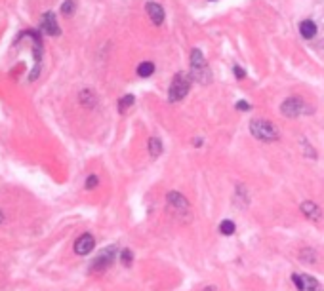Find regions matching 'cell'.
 <instances>
[{"label":"cell","instance_id":"cell-1","mask_svg":"<svg viewBox=\"0 0 324 291\" xmlns=\"http://www.w3.org/2000/svg\"><path fill=\"white\" fill-rule=\"evenodd\" d=\"M191 78L198 84H210L212 82V72H210V67L202 55L200 50L194 48L191 51Z\"/></svg>","mask_w":324,"mask_h":291},{"label":"cell","instance_id":"cell-2","mask_svg":"<svg viewBox=\"0 0 324 291\" xmlns=\"http://www.w3.org/2000/svg\"><path fill=\"white\" fill-rule=\"evenodd\" d=\"M250 134L261 141H277L279 139L277 126H273L269 120H263V118H254L250 122Z\"/></svg>","mask_w":324,"mask_h":291},{"label":"cell","instance_id":"cell-3","mask_svg":"<svg viewBox=\"0 0 324 291\" xmlns=\"http://www.w3.org/2000/svg\"><path fill=\"white\" fill-rule=\"evenodd\" d=\"M189 88H191V78L185 72H177L170 84V90H168V101L170 103L181 101L189 93Z\"/></svg>","mask_w":324,"mask_h":291},{"label":"cell","instance_id":"cell-4","mask_svg":"<svg viewBox=\"0 0 324 291\" xmlns=\"http://www.w3.org/2000/svg\"><path fill=\"white\" fill-rule=\"evenodd\" d=\"M281 111L282 114L288 116V118H298V116H302V114L311 112V109L307 107V103L303 101L302 97H288V99L282 103Z\"/></svg>","mask_w":324,"mask_h":291},{"label":"cell","instance_id":"cell-5","mask_svg":"<svg viewBox=\"0 0 324 291\" xmlns=\"http://www.w3.org/2000/svg\"><path fill=\"white\" fill-rule=\"evenodd\" d=\"M114 257H116V247L114 246L105 247V249L94 259V263H92L90 269L94 270V272H103V270H107L109 267L114 263Z\"/></svg>","mask_w":324,"mask_h":291},{"label":"cell","instance_id":"cell-6","mask_svg":"<svg viewBox=\"0 0 324 291\" xmlns=\"http://www.w3.org/2000/svg\"><path fill=\"white\" fill-rule=\"evenodd\" d=\"M292 282L296 284L298 291H324L321 282L315 276H309V274H294Z\"/></svg>","mask_w":324,"mask_h":291},{"label":"cell","instance_id":"cell-7","mask_svg":"<svg viewBox=\"0 0 324 291\" xmlns=\"http://www.w3.org/2000/svg\"><path fill=\"white\" fill-rule=\"evenodd\" d=\"M166 200H168V204L172 205L175 211H179V213H187V211L191 209V204H189V200H187L181 192H177V190L168 192V194H166Z\"/></svg>","mask_w":324,"mask_h":291},{"label":"cell","instance_id":"cell-8","mask_svg":"<svg viewBox=\"0 0 324 291\" xmlns=\"http://www.w3.org/2000/svg\"><path fill=\"white\" fill-rule=\"evenodd\" d=\"M94 246H95V238L86 232V234H82V236L76 238V242H75V253L76 255H88V253H92Z\"/></svg>","mask_w":324,"mask_h":291},{"label":"cell","instance_id":"cell-9","mask_svg":"<svg viewBox=\"0 0 324 291\" xmlns=\"http://www.w3.org/2000/svg\"><path fill=\"white\" fill-rule=\"evenodd\" d=\"M40 25H42V31L46 34H50V36H57L61 31H59V27H57V21H56V14L54 12H46L42 16V19H40Z\"/></svg>","mask_w":324,"mask_h":291},{"label":"cell","instance_id":"cell-10","mask_svg":"<svg viewBox=\"0 0 324 291\" xmlns=\"http://www.w3.org/2000/svg\"><path fill=\"white\" fill-rule=\"evenodd\" d=\"M302 213L307 217V219H311V221H321V217H323V209L315 204V202L307 200L302 204Z\"/></svg>","mask_w":324,"mask_h":291},{"label":"cell","instance_id":"cell-11","mask_svg":"<svg viewBox=\"0 0 324 291\" xmlns=\"http://www.w3.org/2000/svg\"><path fill=\"white\" fill-rule=\"evenodd\" d=\"M145 10H147V14H149V17H151V21L154 23V25H162V21H164V10H162L160 4L149 2V4L145 6Z\"/></svg>","mask_w":324,"mask_h":291},{"label":"cell","instance_id":"cell-12","mask_svg":"<svg viewBox=\"0 0 324 291\" xmlns=\"http://www.w3.org/2000/svg\"><path fill=\"white\" fill-rule=\"evenodd\" d=\"M300 33H302L303 38H315V34H317V25L311 21V19L302 21V25H300Z\"/></svg>","mask_w":324,"mask_h":291},{"label":"cell","instance_id":"cell-13","mask_svg":"<svg viewBox=\"0 0 324 291\" xmlns=\"http://www.w3.org/2000/svg\"><path fill=\"white\" fill-rule=\"evenodd\" d=\"M149 154L152 158H158L162 154V141L158 137H151L149 139Z\"/></svg>","mask_w":324,"mask_h":291},{"label":"cell","instance_id":"cell-14","mask_svg":"<svg viewBox=\"0 0 324 291\" xmlns=\"http://www.w3.org/2000/svg\"><path fill=\"white\" fill-rule=\"evenodd\" d=\"M152 72H154V65H152L151 61H143V63H139V67H137V74H139L141 78L151 76Z\"/></svg>","mask_w":324,"mask_h":291},{"label":"cell","instance_id":"cell-15","mask_svg":"<svg viewBox=\"0 0 324 291\" xmlns=\"http://www.w3.org/2000/svg\"><path fill=\"white\" fill-rule=\"evenodd\" d=\"M78 97H80L82 105H88V107H95V95H94V93H92L90 90H82Z\"/></svg>","mask_w":324,"mask_h":291},{"label":"cell","instance_id":"cell-16","mask_svg":"<svg viewBox=\"0 0 324 291\" xmlns=\"http://www.w3.org/2000/svg\"><path fill=\"white\" fill-rule=\"evenodd\" d=\"M235 223L233 221H229V219H225V221H221L219 224V232L221 234H225V236H231V234H235Z\"/></svg>","mask_w":324,"mask_h":291},{"label":"cell","instance_id":"cell-17","mask_svg":"<svg viewBox=\"0 0 324 291\" xmlns=\"http://www.w3.org/2000/svg\"><path fill=\"white\" fill-rule=\"evenodd\" d=\"M132 103H133V95H126V97H122V99L118 101V111L124 112L128 107H132Z\"/></svg>","mask_w":324,"mask_h":291},{"label":"cell","instance_id":"cell-18","mask_svg":"<svg viewBox=\"0 0 324 291\" xmlns=\"http://www.w3.org/2000/svg\"><path fill=\"white\" fill-rule=\"evenodd\" d=\"M120 261H122V265H124V267H130V265H132L133 255H132V251H130V249H124V251L120 253Z\"/></svg>","mask_w":324,"mask_h":291},{"label":"cell","instance_id":"cell-19","mask_svg":"<svg viewBox=\"0 0 324 291\" xmlns=\"http://www.w3.org/2000/svg\"><path fill=\"white\" fill-rule=\"evenodd\" d=\"M61 12H63L65 16H71L75 12V2L73 0H65L63 6H61Z\"/></svg>","mask_w":324,"mask_h":291},{"label":"cell","instance_id":"cell-20","mask_svg":"<svg viewBox=\"0 0 324 291\" xmlns=\"http://www.w3.org/2000/svg\"><path fill=\"white\" fill-rule=\"evenodd\" d=\"M99 185V179H97V175H90L86 179V188L88 190H92V188H95Z\"/></svg>","mask_w":324,"mask_h":291},{"label":"cell","instance_id":"cell-21","mask_svg":"<svg viewBox=\"0 0 324 291\" xmlns=\"http://www.w3.org/2000/svg\"><path fill=\"white\" fill-rule=\"evenodd\" d=\"M237 109H238V111H248V109H250V105H248L246 101H238Z\"/></svg>","mask_w":324,"mask_h":291},{"label":"cell","instance_id":"cell-22","mask_svg":"<svg viewBox=\"0 0 324 291\" xmlns=\"http://www.w3.org/2000/svg\"><path fill=\"white\" fill-rule=\"evenodd\" d=\"M235 72H237V78H244V70L240 67H235Z\"/></svg>","mask_w":324,"mask_h":291},{"label":"cell","instance_id":"cell-23","mask_svg":"<svg viewBox=\"0 0 324 291\" xmlns=\"http://www.w3.org/2000/svg\"><path fill=\"white\" fill-rule=\"evenodd\" d=\"M204 291H217V290H216V286H210V288H206Z\"/></svg>","mask_w":324,"mask_h":291},{"label":"cell","instance_id":"cell-24","mask_svg":"<svg viewBox=\"0 0 324 291\" xmlns=\"http://www.w3.org/2000/svg\"><path fill=\"white\" fill-rule=\"evenodd\" d=\"M2 221H4V215H2V211H0V223H2Z\"/></svg>","mask_w":324,"mask_h":291}]
</instances>
